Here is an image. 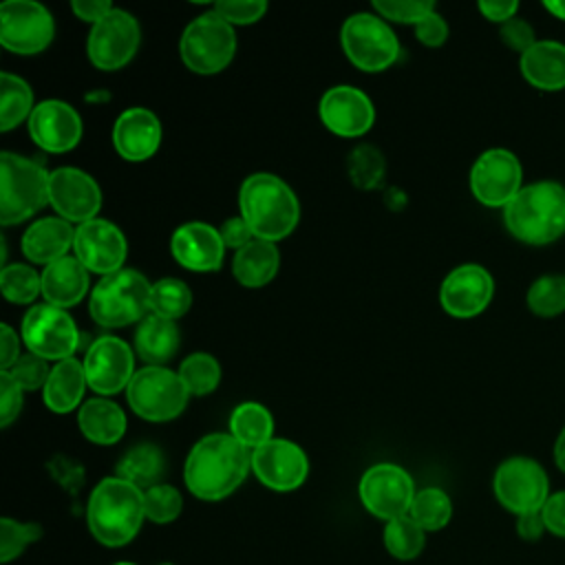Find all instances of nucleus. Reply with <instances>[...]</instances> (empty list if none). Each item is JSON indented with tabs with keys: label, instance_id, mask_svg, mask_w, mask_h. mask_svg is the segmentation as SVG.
<instances>
[{
	"label": "nucleus",
	"instance_id": "nucleus-1",
	"mask_svg": "<svg viewBox=\"0 0 565 565\" xmlns=\"http://www.w3.org/2000/svg\"><path fill=\"white\" fill-rule=\"evenodd\" d=\"M249 468L252 455H247L241 441L227 433H212L199 439L190 450L183 479L194 497L218 501L243 483Z\"/></svg>",
	"mask_w": 565,
	"mask_h": 565
},
{
	"label": "nucleus",
	"instance_id": "nucleus-2",
	"mask_svg": "<svg viewBox=\"0 0 565 565\" xmlns=\"http://www.w3.org/2000/svg\"><path fill=\"white\" fill-rule=\"evenodd\" d=\"M146 519L143 490L121 477L102 479L88 499L86 521L90 534L106 547L130 543Z\"/></svg>",
	"mask_w": 565,
	"mask_h": 565
},
{
	"label": "nucleus",
	"instance_id": "nucleus-3",
	"mask_svg": "<svg viewBox=\"0 0 565 565\" xmlns=\"http://www.w3.org/2000/svg\"><path fill=\"white\" fill-rule=\"evenodd\" d=\"M238 205L254 236L271 243L291 234L300 218L296 194L282 179L269 172H256L243 181Z\"/></svg>",
	"mask_w": 565,
	"mask_h": 565
},
{
	"label": "nucleus",
	"instance_id": "nucleus-4",
	"mask_svg": "<svg viewBox=\"0 0 565 565\" xmlns=\"http://www.w3.org/2000/svg\"><path fill=\"white\" fill-rule=\"evenodd\" d=\"M512 236L530 245H545L565 234V188L556 181H536L519 190L503 207Z\"/></svg>",
	"mask_w": 565,
	"mask_h": 565
},
{
	"label": "nucleus",
	"instance_id": "nucleus-5",
	"mask_svg": "<svg viewBox=\"0 0 565 565\" xmlns=\"http://www.w3.org/2000/svg\"><path fill=\"white\" fill-rule=\"evenodd\" d=\"M49 177L40 161L4 150L0 154V223L13 225L49 203Z\"/></svg>",
	"mask_w": 565,
	"mask_h": 565
},
{
	"label": "nucleus",
	"instance_id": "nucleus-6",
	"mask_svg": "<svg viewBox=\"0 0 565 565\" xmlns=\"http://www.w3.org/2000/svg\"><path fill=\"white\" fill-rule=\"evenodd\" d=\"M152 285L135 269H117L106 274L90 291L88 311L102 327H124L146 318L150 309Z\"/></svg>",
	"mask_w": 565,
	"mask_h": 565
},
{
	"label": "nucleus",
	"instance_id": "nucleus-7",
	"mask_svg": "<svg viewBox=\"0 0 565 565\" xmlns=\"http://www.w3.org/2000/svg\"><path fill=\"white\" fill-rule=\"evenodd\" d=\"M181 57L199 75L223 71L236 51V33L214 9L194 18L181 35Z\"/></svg>",
	"mask_w": 565,
	"mask_h": 565
},
{
	"label": "nucleus",
	"instance_id": "nucleus-8",
	"mask_svg": "<svg viewBox=\"0 0 565 565\" xmlns=\"http://www.w3.org/2000/svg\"><path fill=\"white\" fill-rule=\"evenodd\" d=\"M126 397L141 419L168 422L181 415L190 393L179 373L166 366H143L135 371Z\"/></svg>",
	"mask_w": 565,
	"mask_h": 565
},
{
	"label": "nucleus",
	"instance_id": "nucleus-9",
	"mask_svg": "<svg viewBox=\"0 0 565 565\" xmlns=\"http://www.w3.org/2000/svg\"><path fill=\"white\" fill-rule=\"evenodd\" d=\"M342 49L349 62L366 73L388 68L399 55L393 29L375 13H353L344 20Z\"/></svg>",
	"mask_w": 565,
	"mask_h": 565
},
{
	"label": "nucleus",
	"instance_id": "nucleus-10",
	"mask_svg": "<svg viewBox=\"0 0 565 565\" xmlns=\"http://www.w3.org/2000/svg\"><path fill=\"white\" fill-rule=\"evenodd\" d=\"M499 503L516 516L541 512L550 497V481L543 466L530 457H510L494 472Z\"/></svg>",
	"mask_w": 565,
	"mask_h": 565
},
{
	"label": "nucleus",
	"instance_id": "nucleus-11",
	"mask_svg": "<svg viewBox=\"0 0 565 565\" xmlns=\"http://www.w3.org/2000/svg\"><path fill=\"white\" fill-rule=\"evenodd\" d=\"M53 35V15L40 2L4 0L0 4V42L4 49L20 55H33L44 51Z\"/></svg>",
	"mask_w": 565,
	"mask_h": 565
},
{
	"label": "nucleus",
	"instance_id": "nucleus-12",
	"mask_svg": "<svg viewBox=\"0 0 565 565\" xmlns=\"http://www.w3.org/2000/svg\"><path fill=\"white\" fill-rule=\"evenodd\" d=\"M22 338L29 353L44 360H68L73 358L79 333L73 318L53 305H35L22 320Z\"/></svg>",
	"mask_w": 565,
	"mask_h": 565
},
{
	"label": "nucleus",
	"instance_id": "nucleus-13",
	"mask_svg": "<svg viewBox=\"0 0 565 565\" xmlns=\"http://www.w3.org/2000/svg\"><path fill=\"white\" fill-rule=\"evenodd\" d=\"M360 499L373 516L388 523L408 514L415 499L413 479L395 463H375L360 479Z\"/></svg>",
	"mask_w": 565,
	"mask_h": 565
},
{
	"label": "nucleus",
	"instance_id": "nucleus-14",
	"mask_svg": "<svg viewBox=\"0 0 565 565\" xmlns=\"http://www.w3.org/2000/svg\"><path fill=\"white\" fill-rule=\"evenodd\" d=\"M139 40L141 31L137 20L124 9H113L97 24H93L88 33V60L102 71L121 68L137 53Z\"/></svg>",
	"mask_w": 565,
	"mask_h": 565
},
{
	"label": "nucleus",
	"instance_id": "nucleus-15",
	"mask_svg": "<svg viewBox=\"0 0 565 565\" xmlns=\"http://www.w3.org/2000/svg\"><path fill=\"white\" fill-rule=\"evenodd\" d=\"M523 168L505 148H492L477 157L470 170V190L483 205L505 207L521 190Z\"/></svg>",
	"mask_w": 565,
	"mask_h": 565
},
{
	"label": "nucleus",
	"instance_id": "nucleus-16",
	"mask_svg": "<svg viewBox=\"0 0 565 565\" xmlns=\"http://www.w3.org/2000/svg\"><path fill=\"white\" fill-rule=\"evenodd\" d=\"M84 373L88 386L99 395H115L128 388L135 375L130 347L115 335H99L84 355Z\"/></svg>",
	"mask_w": 565,
	"mask_h": 565
},
{
	"label": "nucleus",
	"instance_id": "nucleus-17",
	"mask_svg": "<svg viewBox=\"0 0 565 565\" xmlns=\"http://www.w3.org/2000/svg\"><path fill=\"white\" fill-rule=\"evenodd\" d=\"M49 203L68 223L93 221L102 207L99 185L79 168H57L49 177Z\"/></svg>",
	"mask_w": 565,
	"mask_h": 565
},
{
	"label": "nucleus",
	"instance_id": "nucleus-18",
	"mask_svg": "<svg viewBox=\"0 0 565 565\" xmlns=\"http://www.w3.org/2000/svg\"><path fill=\"white\" fill-rule=\"evenodd\" d=\"M252 470L260 483L271 490L289 492L302 486L309 472L307 455L300 446L289 439H269L267 444L254 448Z\"/></svg>",
	"mask_w": 565,
	"mask_h": 565
},
{
	"label": "nucleus",
	"instance_id": "nucleus-19",
	"mask_svg": "<svg viewBox=\"0 0 565 565\" xmlns=\"http://www.w3.org/2000/svg\"><path fill=\"white\" fill-rule=\"evenodd\" d=\"M73 252L88 271L106 276L121 269L128 245L115 223L106 218H93L75 230Z\"/></svg>",
	"mask_w": 565,
	"mask_h": 565
},
{
	"label": "nucleus",
	"instance_id": "nucleus-20",
	"mask_svg": "<svg viewBox=\"0 0 565 565\" xmlns=\"http://www.w3.org/2000/svg\"><path fill=\"white\" fill-rule=\"evenodd\" d=\"M494 291L492 276L475 263L455 267L441 282V307L455 318H472L481 313Z\"/></svg>",
	"mask_w": 565,
	"mask_h": 565
},
{
	"label": "nucleus",
	"instance_id": "nucleus-21",
	"mask_svg": "<svg viewBox=\"0 0 565 565\" xmlns=\"http://www.w3.org/2000/svg\"><path fill=\"white\" fill-rule=\"evenodd\" d=\"M322 124L340 137H360L375 121L373 102L355 86H333L320 99Z\"/></svg>",
	"mask_w": 565,
	"mask_h": 565
},
{
	"label": "nucleus",
	"instance_id": "nucleus-22",
	"mask_svg": "<svg viewBox=\"0 0 565 565\" xmlns=\"http://www.w3.org/2000/svg\"><path fill=\"white\" fill-rule=\"evenodd\" d=\"M31 139L49 152H66L82 137V119L73 106L62 99L40 102L29 117Z\"/></svg>",
	"mask_w": 565,
	"mask_h": 565
},
{
	"label": "nucleus",
	"instance_id": "nucleus-23",
	"mask_svg": "<svg viewBox=\"0 0 565 565\" xmlns=\"http://www.w3.org/2000/svg\"><path fill=\"white\" fill-rule=\"evenodd\" d=\"M170 252L179 265L192 271H214L223 263L225 245L218 234L207 223H183L174 230L170 238Z\"/></svg>",
	"mask_w": 565,
	"mask_h": 565
},
{
	"label": "nucleus",
	"instance_id": "nucleus-24",
	"mask_svg": "<svg viewBox=\"0 0 565 565\" xmlns=\"http://www.w3.org/2000/svg\"><path fill=\"white\" fill-rule=\"evenodd\" d=\"M113 143L128 161L150 159L161 143V124L157 115L141 106L124 110L115 121Z\"/></svg>",
	"mask_w": 565,
	"mask_h": 565
},
{
	"label": "nucleus",
	"instance_id": "nucleus-25",
	"mask_svg": "<svg viewBox=\"0 0 565 565\" xmlns=\"http://www.w3.org/2000/svg\"><path fill=\"white\" fill-rule=\"evenodd\" d=\"M88 291V269L77 256H64L42 271V296L46 305L66 309L77 305Z\"/></svg>",
	"mask_w": 565,
	"mask_h": 565
},
{
	"label": "nucleus",
	"instance_id": "nucleus-26",
	"mask_svg": "<svg viewBox=\"0 0 565 565\" xmlns=\"http://www.w3.org/2000/svg\"><path fill=\"white\" fill-rule=\"evenodd\" d=\"M75 241V230L68 221L46 216L29 225L22 236V252L31 263L51 265L64 256H68V247Z\"/></svg>",
	"mask_w": 565,
	"mask_h": 565
},
{
	"label": "nucleus",
	"instance_id": "nucleus-27",
	"mask_svg": "<svg viewBox=\"0 0 565 565\" xmlns=\"http://www.w3.org/2000/svg\"><path fill=\"white\" fill-rule=\"evenodd\" d=\"M523 77L541 90H561L565 88V44L556 40H536L521 55Z\"/></svg>",
	"mask_w": 565,
	"mask_h": 565
},
{
	"label": "nucleus",
	"instance_id": "nucleus-28",
	"mask_svg": "<svg viewBox=\"0 0 565 565\" xmlns=\"http://www.w3.org/2000/svg\"><path fill=\"white\" fill-rule=\"evenodd\" d=\"M77 424L84 437L99 446L117 444L126 433L124 411L104 397H93L82 404L77 413Z\"/></svg>",
	"mask_w": 565,
	"mask_h": 565
},
{
	"label": "nucleus",
	"instance_id": "nucleus-29",
	"mask_svg": "<svg viewBox=\"0 0 565 565\" xmlns=\"http://www.w3.org/2000/svg\"><path fill=\"white\" fill-rule=\"evenodd\" d=\"M86 384L88 382H86L84 364L77 362L75 358L62 360L51 369L49 380L42 388L44 404L53 413H71L75 406H79Z\"/></svg>",
	"mask_w": 565,
	"mask_h": 565
},
{
	"label": "nucleus",
	"instance_id": "nucleus-30",
	"mask_svg": "<svg viewBox=\"0 0 565 565\" xmlns=\"http://www.w3.org/2000/svg\"><path fill=\"white\" fill-rule=\"evenodd\" d=\"M280 254L271 241L254 238L234 256L232 271L243 287H263L278 271Z\"/></svg>",
	"mask_w": 565,
	"mask_h": 565
},
{
	"label": "nucleus",
	"instance_id": "nucleus-31",
	"mask_svg": "<svg viewBox=\"0 0 565 565\" xmlns=\"http://www.w3.org/2000/svg\"><path fill=\"white\" fill-rule=\"evenodd\" d=\"M135 349L148 362V366H161L179 349L177 324L154 313L146 316L135 333Z\"/></svg>",
	"mask_w": 565,
	"mask_h": 565
},
{
	"label": "nucleus",
	"instance_id": "nucleus-32",
	"mask_svg": "<svg viewBox=\"0 0 565 565\" xmlns=\"http://www.w3.org/2000/svg\"><path fill=\"white\" fill-rule=\"evenodd\" d=\"M274 430L269 411L258 402H243L230 415V435L245 448H258L267 444Z\"/></svg>",
	"mask_w": 565,
	"mask_h": 565
},
{
	"label": "nucleus",
	"instance_id": "nucleus-33",
	"mask_svg": "<svg viewBox=\"0 0 565 565\" xmlns=\"http://www.w3.org/2000/svg\"><path fill=\"white\" fill-rule=\"evenodd\" d=\"M163 472V455L152 444L130 448L117 463V477L135 483L137 488H152Z\"/></svg>",
	"mask_w": 565,
	"mask_h": 565
},
{
	"label": "nucleus",
	"instance_id": "nucleus-34",
	"mask_svg": "<svg viewBox=\"0 0 565 565\" xmlns=\"http://www.w3.org/2000/svg\"><path fill=\"white\" fill-rule=\"evenodd\" d=\"M33 93L29 84L11 73L0 75V130L15 128L24 117L33 113Z\"/></svg>",
	"mask_w": 565,
	"mask_h": 565
},
{
	"label": "nucleus",
	"instance_id": "nucleus-35",
	"mask_svg": "<svg viewBox=\"0 0 565 565\" xmlns=\"http://www.w3.org/2000/svg\"><path fill=\"white\" fill-rule=\"evenodd\" d=\"M408 516L424 530L435 532L448 525L452 516V503L450 497L441 488H424L415 492V499L411 503Z\"/></svg>",
	"mask_w": 565,
	"mask_h": 565
},
{
	"label": "nucleus",
	"instance_id": "nucleus-36",
	"mask_svg": "<svg viewBox=\"0 0 565 565\" xmlns=\"http://www.w3.org/2000/svg\"><path fill=\"white\" fill-rule=\"evenodd\" d=\"M424 543H426L424 530L408 514L388 521L384 527V547L397 561L417 558L424 550Z\"/></svg>",
	"mask_w": 565,
	"mask_h": 565
},
{
	"label": "nucleus",
	"instance_id": "nucleus-37",
	"mask_svg": "<svg viewBox=\"0 0 565 565\" xmlns=\"http://www.w3.org/2000/svg\"><path fill=\"white\" fill-rule=\"evenodd\" d=\"M192 305L190 287L179 278H161L150 291V311L166 320L181 318Z\"/></svg>",
	"mask_w": 565,
	"mask_h": 565
},
{
	"label": "nucleus",
	"instance_id": "nucleus-38",
	"mask_svg": "<svg viewBox=\"0 0 565 565\" xmlns=\"http://www.w3.org/2000/svg\"><path fill=\"white\" fill-rule=\"evenodd\" d=\"M347 170H349V179L355 188L373 190L382 183L386 163H384L382 152L375 146L360 143L351 150L349 161H347Z\"/></svg>",
	"mask_w": 565,
	"mask_h": 565
},
{
	"label": "nucleus",
	"instance_id": "nucleus-39",
	"mask_svg": "<svg viewBox=\"0 0 565 565\" xmlns=\"http://www.w3.org/2000/svg\"><path fill=\"white\" fill-rule=\"evenodd\" d=\"M527 307L541 318H552L565 311V276L545 274L527 289Z\"/></svg>",
	"mask_w": 565,
	"mask_h": 565
},
{
	"label": "nucleus",
	"instance_id": "nucleus-40",
	"mask_svg": "<svg viewBox=\"0 0 565 565\" xmlns=\"http://www.w3.org/2000/svg\"><path fill=\"white\" fill-rule=\"evenodd\" d=\"M0 289L9 302L29 305L42 291V274L22 263L4 265L0 271Z\"/></svg>",
	"mask_w": 565,
	"mask_h": 565
},
{
	"label": "nucleus",
	"instance_id": "nucleus-41",
	"mask_svg": "<svg viewBox=\"0 0 565 565\" xmlns=\"http://www.w3.org/2000/svg\"><path fill=\"white\" fill-rule=\"evenodd\" d=\"M179 377L190 395H207L218 386L221 366L210 353H192L181 362Z\"/></svg>",
	"mask_w": 565,
	"mask_h": 565
},
{
	"label": "nucleus",
	"instance_id": "nucleus-42",
	"mask_svg": "<svg viewBox=\"0 0 565 565\" xmlns=\"http://www.w3.org/2000/svg\"><path fill=\"white\" fill-rule=\"evenodd\" d=\"M42 527L38 523H20L9 516L0 521V561L9 563L18 558L26 545L40 541Z\"/></svg>",
	"mask_w": 565,
	"mask_h": 565
},
{
	"label": "nucleus",
	"instance_id": "nucleus-43",
	"mask_svg": "<svg viewBox=\"0 0 565 565\" xmlns=\"http://www.w3.org/2000/svg\"><path fill=\"white\" fill-rule=\"evenodd\" d=\"M183 499L177 488L168 483H157L148 490H143V510L146 519L152 523H170L181 514Z\"/></svg>",
	"mask_w": 565,
	"mask_h": 565
},
{
	"label": "nucleus",
	"instance_id": "nucleus-44",
	"mask_svg": "<svg viewBox=\"0 0 565 565\" xmlns=\"http://www.w3.org/2000/svg\"><path fill=\"white\" fill-rule=\"evenodd\" d=\"M373 9L380 13V18H388L393 22L417 24L426 15L435 13V2H430V0H375Z\"/></svg>",
	"mask_w": 565,
	"mask_h": 565
},
{
	"label": "nucleus",
	"instance_id": "nucleus-45",
	"mask_svg": "<svg viewBox=\"0 0 565 565\" xmlns=\"http://www.w3.org/2000/svg\"><path fill=\"white\" fill-rule=\"evenodd\" d=\"M7 373L22 391H35L40 386L44 388L51 371H49L44 358H40L35 353H24Z\"/></svg>",
	"mask_w": 565,
	"mask_h": 565
},
{
	"label": "nucleus",
	"instance_id": "nucleus-46",
	"mask_svg": "<svg viewBox=\"0 0 565 565\" xmlns=\"http://www.w3.org/2000/svg\"><path fill=\"white\" fill-rule=\"evenodd\" d=\"M214 11L230 24H252L260 20L267 11L265 0H221Z\"/></svg>",
	"mask_w": 565,
	"mask_h": 565
},
{
	"label": "nucleus",
	"instance_id": "nucleus-47",
	"mask_svg": "<svg viewBox=\"0 0 565 565\" xmlns=\"http://www.w3.org/2000/svg\"><path fill=\"white\" fill-rule=\"evenodd\" d=\"M22 408V388L7 371L0 373V426H9Z\"/></svg>",
	"mask_w": 565,
	"mask_h": 565
},
{
	"label": "nucleus",
	"instance_id": "nucleus-48",
	"mask_svg": "<svg viewBox=\"0 0 565 565\" xmlns=\"http://www.w3.org/2000/svg\"><path fill=\"white\" fill-rule=\"evenodd\" d=\"M499 35H501V40H503L510 49L519 51L521 55H523L530 46L536 44V40H534V29H532L530 22H525L523 18H512V20L503 22Z\"/></svg>",
	"mask_w": 565,
	"mask_h": 565
},
{
	"label": "nucleus",
	"instance_id": "nucleus-49",
	"mask_svg": "<svg viewBox=\"0 0 565 565\" xmlns=\"http://www.w3.org/2000/svg\"><path fill=\"white\" fill-rule=\"evenodd\" d=\"M541 516L547 532L565 539V490L547 497L545 505L541 508Z\"/></svg>",
	"mask_w": 565,
	"mask_h": 565
},
{
	"label": "nucleus",
	"instance_id": "nucleus-50",
	"mask_svg": "<svg viewBox=\"0 0 565 565\" xmlns=\"http://www.w3.org/2000/svg\"><path fill=\"white\" fill-rule=\"evenodd\" d=\"M49 470L51 475L71 492H77L82 481H84V470L79 463H75L73 459L68 457H53L49 461Z\"/></svg>",
	"mask_w": 565,
	"mask_h": 565
},
{
	"label": "nucleus",
	"instance_id": "nucleus-51",
	"mask_svg": "<svg viewBox=\"0 0 565 565\" xmlns=\"http://www.w3.org/2000/svg\"><path fill=\"white\" fill-rule=\"evenodd\" d=\"M415 35L426 46H439L448 38V24L439 13H430L415 24Z\"/></svg>",
	"mask_w": 565,
	"mask_h": 565
},
{
	"label": "nucleus",
	"instance_id": "nucleus-52",
	"mask_svg": "<svg viewBox=\"0 0 565 565\" xmlns=\"http://www.w3.org/2000/svg\"><path fill=\"white\" fill-rule=\"evenodd\" d=\"M218 234H221V238H223V245H225V247H234L236 252H238L241 247H245L249 241L256 238L243 216L225 221V223L221 225Z\"/></svg>",
	"mask_w": 565,
	"mask_h": 565
},
{
	"label": "nucleus",
	"instance_id": "nucleus-53",
	"mask_svg": "<svg viewBox=\"0 0 565 565\" xmlns=\"http://www.w3.org/2000/svg\"><path fill=\"white\" fill-rule=\"evenodd\" d=\"M20 360V340L9 324L0 327V366L9 371Z\"/></svg>",
	"mask_w": 565,
	"mask_h": 565
},
{
	"label": "nucleus",
	"instance_id": "nucleus-54",
	"mask_svg": "<svg viewBox=\"0 0 565 565\" xmlns=\"http://www.w3.org/2000/svg\"><path fill=\"white\" fill-rule=\"evenodd\" d=\"M73 13L84 20V22H93L97 24L106 13H110L115 7H110L108 0H73L71 2Z\"/></svg>",
	"mask_w": 565,
	"mask_h": 565
},
{
	"label": "nucleus",
	"instance_id": "nucleus-55",
	"mask_svg": "<svg viewBox=\"0 0 565 565\" xmlns=\"http://www.w3.org/2000/svg\"><path fill=\"white\" fill-rule=\"evenodd\" d=\"M516 9H519V2H514V0H481L479 2V11L488 18V20H492V22H508V20H512L514 18V13H516Z\"/></svg>",
	"mask_w": 565,
	"mask_h": 565
},
{
	"label": "nucleus",
	"instance_id": "nucleus-56",
	"mask_svg": "<svg viewBox=\"0 0 565 565\" xmlns=\"http://www.w3.org/2000/svg\"><path fill=\"white\" fill-rule=\"evenodd\" d=\"M545 530V523H543V516L541 512H530V514H521L516 516V532L521 539L525 541H539L541 534Z\"/></svg>",
	"mask_w": 565,
	"mask_h": 565
},
{
	"label": "nucleus",
	"instance_id": "nucleus-57",
	"mask_svg": "<svg viewBox=\"0 0 565 565\" xmlns=\"http://www.w3.org/2000/svg\"><path fill=\"white\" fill-rule=\"evenodd\" d=\"M384 201H386L388 207L399 210V207L406 203V194H404L402 190H397V188H388V190L384 192Z\"/></svg>",
	"mask_w": 565,
	"mask_h": 565
},
{
	"label": "nucleus",
	"instance_id": "nucleus-58",
	"mask_svg": "<svg viewBox=\"0 0 565 565\" xmlns=\"http://www.w3.org/2000/svg\"><path fill=\"white\" fill-rule=\"evenodd\" d=\"M554 461L565 472V426H563V430H561V435L554 444Z\"/></svg>",
	"mask_w": 565,
	"mask_h": 565
},
{
	"label": "nucleus",
	"instance_id": "nucleus-59",
	"mask_svg": "<svg viewBox=\"0 0 565 565\" xmlns=\"http://www.w3.org/2000/svg\"><path fill=\"white\" fill-rule=\"evenodd\" d=\"M543 7H545L552 15L565 20V0H547V2H543Z\"/></svg>",
	"mask_w": 565,
	"mask_h": 565
},
{
	"label": "nucleus",
	"instance_id": "nucleus-60",
	"mask_svg": "<svg viewBox=\"0 0 565 565\" xmlns=\"http://www.w3.org/2000/svg\"><path fill=\"white\" fill-rule=\"evenodd\" d=\"M108 97H110L108 93H88L86 102H99V99H108Z\"/></svg>",
	"mask_w": 565,
	"mask_h": 565
},
{
	"label": "nucleus",
	"instance_id": "nucleus-61",
	"mask_svg": "<svg viewBox=\"0 0 565 565\" xmlns=\"http://www.w3.org/2000/svg\"><path fill=\"white\" fill-rule=\"evenodd\" d=\"M115 565H135V563H126V561H121V563H115Z\"/></svg>",
	"mask_w": 565,
	"mask_h": 565
},
{
	"label": "nucleus",
	"instance_id": "nucleus-62",
	"mask_svg": "<svg viewBox=\"0 0 565 565\" xmlns=\"http://www.w3.org/2000/svg\"><path fill=\"white\" fill-rule=\"evenodd\" d=\"M159 565H172V563H159Z\"/></svg>",
	"mask_w": 565,
	"mask_h": 565
}]
</instances>
